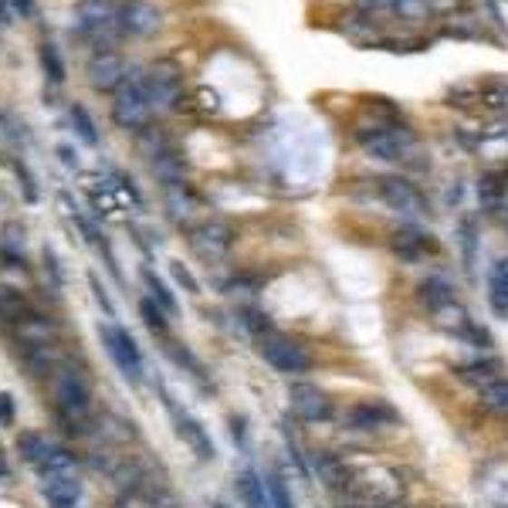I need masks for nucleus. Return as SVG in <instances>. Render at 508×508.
<instances>
[{
  "label": "nucleus",
  "mask_w": 508,
  "mask_h": 508,
  "mask_svg": "<svg viewBox=\"0 0 508 508\" xmlns=\"http://www.w3.org/2000/svg\"><path fill=\"white\" fill-rule=\"evenodd\" d=\"M54 410L72 434L85 431L92 414V386L78 369L62 366L54 373Z\"/></svg>",
  "instance_id": "f257e3e1"
},
{
  "label": "nucleus",
  "mask_w": 508,
  "mask_h": 508,
  "mask_svg": "<svg viewBox=\"0 0 508 508\" xmlns=\"http://www.w3.org/2000/svg\"><path fill=\"white\" fill-rule=\"evenodd\" d=\"M254 343H258V356L265 359L268 366L285 373V376H302V373L312 369V353H308V346L292 339L288 332L265 329L254 336Z\"/></svg>",
  "instance_id": "f03ea898"
},
{
  "label": "nucleus",
  "mask_w": 508,
  "mask_h": 508,
  "mask_svg": "<svg viewBox=\"0 0 508 508\" xmlns=\"http://www.w3.org/2000/svg\"><path fill=\"white\" fill-rule=\"evenodd\" d=\"M356 142L363 146L366 156L383 160V163H400L414 152V132L396 122H373V126L356 129Z\"/></svg>",
  "instance_id": "7ed1b4c3"
},
{
  "label": "nucleus",
  "mask_w": 508,
  "mask_h": 508,
  "mask_svg": "<svg viewBox=\"0 0 508 508\" xmlns=\"http://www.w3.org/2000/svg\"><path fill=\"white\" fill-rule=\"evenodd\" d=\"M72 31L99 51L112 48L115 34H119V7H112L109 0H82L72 14Z\"/></svg>",
  "instance_id": "20e7f679"
},
{
  "label": "nucleus",
  "mask_w": 508,
  "mask_h": 508,
  "mask_svg": "<svg viewBox=\"0 0 508 508\" xmlns=\"http://www.w3.org/2000/svg\"><path fill=\"white\" fill-rule=\"evenodd\" d=\"M99 336H102L105 353L112 356V363L119 366V373H122L132 386H140L142 376H146V359H142L140 343L129 336V329L115 326V322H105V326H99Z\"/></svg>",
  "instance_id": "39448f33"
},
{
  "label": "nucleus",
  "mask_w": 508,
  "mask_h": 508,
  "mask_svg": "<svg viewBox=\"0 0 508 508\" xmlns=\"http://www.w3.org/2000/svg\"><path fill=\"white\" fill-rule=\"evenodd\" d=\"M152 105L150 95H146V85H142V72L140 68H129L126 82L115 89V102H112V119L122 129H142L150 122Z\"/></svg>",
  "instance_id": "423d86ee"
},
{
  "label": "nucleus",
  "mask_w": 508,
  "mask_h": 508,
  "mask_svg": "<svg viewBox=\"0 0 508 508\" xmlns=\"http://www.w3.org/2000/svg\"><path fill=\"white\" fill-rule=\"evenodd\" d=\"M373 187H376V197H380L390 210H396V214H404V217L427 214V200H424V193L417 190V183H410V180H404V177H376Z\"/></svg>",
  "instance_id": "0eeeda50"
},
{
  "label": "nucleus",
  "mask_w": 508,
  "mask_h": 508,
  "mask_svg": "<svg viewBox=\"0 0 508 508\" xmlns=\"http://www.w3.org/2000/svg\"><path fill=\"white\" fill-rule=\"evenodd\" d=\"M288 406L292 414L305 424H322V420L332 417V396L316 386V383H292L288 386Z\"/></svg>",
  "instance_id": "6e6552de"
},
{
  "label": "nucleus",
  "mask_w": 508,
  "mask_h": 508,
  "mask_svg": "<svg viewBox=\"0 0 508 508\" xmlns=\"http://www.w3.org/2000/svg\"><path fill=\"white\" fill-rule=\"evenodd\" d=\"M142 85H146V95H150L152 112H166V109H177L180 95H183V82L173 68L166 64H156L150 72H142Z\"/></svg>",
  "instance_id": "1a4fd4ad"
},
{
  "label": "nucleus",
  "mask_w": 508,
  "mask_h": 508,
  "mask_svg": "<svg viewBox=\"0 0 508 508\" xmlns=\"http://www.w3.org/2000/svg\"><path fill=\"white\" fill-rule=\"evenodd\" d=\"M163 24V14L150 0H122L119 4V31L132 38H150Z\"/></svg>",
  "instance_id": "9d476101"
},
{
  "label": "nucleus",
  "mask_w": 508,
  "mask_h": 508,
  "mask_svg": "<svg viewBox=\"0 0 508 508\" xmlns=\"http://www.w3.org/2000/svg\"><path fill=\"white\" fill-rule=\"evenodd\" d=\"M346 424H349V431L373 434V431H383V427L400 424V410H396L394 404H386V400H363V404L349 406Z\"/></svg>",
  "instance_id": "9b49d317"
},
{
  "label": "nucleus",
  "mask_w": 508,
  "mask_h": 508,
  "mask_svg": "<svg viewBox=\"0 0 508 508\" xmlns=\"http://www.w3.org/2000/svg\"><path fill=\"white\" fill-rule=\"evenodd\" d=\"M163 400H166V410H170V417H173V424H177V434H180V441L183 444L190 447L193 454L200 457V461H214L217 457V447H214V441H210V434L203 431V424L197 417H190L187 410H180L170 396L163 394Z\"/></svg>",
  "instance_id": "f8f14e48"
},
{
  "label": "nucleus",
  "mask_w": 508,
  "mask_h": 508,
  "mask_svg": "<svg viewBox=\"0 0 508 508\" xmlns=\"http://www.w3.org/2000/svg\"><path fill=\"white\" fill-rule=\"evenodd\" d=\"M41 492L48 498V508H78L82 502V482H78L75 464L72 468H54L41 474Z\"/></svg>",
  "instance_id": "ddd939ff"
},
{
  "label": "nucleus",
  "mask_w": 508,
  "mask_h": 508,
  "mask_svg": "<svg viewBox=\"0 0 508 508\" xmlns=\"http://www.w3.org/2000/svg\"><path fill=\"white\" fill-rule=\"evenodd\" d=\"M234 244V230L224 220H203L190 230V248L203 261H220Z\"/></svg>",
  "instance_id": "4468645a"
},
{
  "label": "nucleus",
  "mask_w": 508,
  "mask_h": 508,
  "mask_svg": "<svg viewBox=\"0 0 508 508\" xmlns=\"http://www.w3.org/2000/svg\"><path fill=\"white\" fill-rule=\"evenodd\" d=\"M85 75H89L92 89L112 92V89H119V85L126 82L129 68L112 48H102V51H95V54L89 58V64H85Z\"/></svg>",
  "instance_id": "2eb2a0df"
},
{
  "label": "nucleus",
  "mask_w": 508,
  "mask_h": 508,
  "mask_svg": "<svg viewBox=\"0 0 508 508\" xmlns=\"http://www.w3.org/2000/svg\"><path fill=\"white\" fill-rule=\"evenodd\" d=\"M390 251H394L400 261H410V265H414V261H424V258L434 251V241L427 230L414 228V224H404V228L394 234Z\"/></svg>",
  "instance_id": "dca6fc26"
},
{
  "label": "nucleus",
  "mask_w": 508,
  "mask_h": 508,
  "mask_svg": "<svg viewBox=\"0 0 508 508\" xmlns=\"http://www.w3.org/2000/svg\"><path fill=\"white\" fill-rule=\"evenodd\" d=\"M417 298L420 305H427V312H444L447 305H454V285L444 278V275H427V278L417 281Z\"/></svg>",
  "instance_id": "f3484780"
},
{
  "label": "nucleus",
  "mask_w": 508,
  "mask_h": 508,
  "mask_svg": "<svg viewBox=\"0 0 508 508\" xmlns=\"http://www.w3.org/2000/svg\"><path fill=\"white\" fill-rule=\"evenodd\" d=\"M457 376H461L464 383H471L474 390H484L488 383L505 380V366H502V359H495V356H484V359L464 363V366L457 369Z\"/></svg>",
  "instance_id": "a211bd4d"
},
{
  "label": "nucleus",
  "mask_w": 508,
  "mask_h": 508,
  "mask_svg": "<svg viewBox=\"0 0 508 508\" xmlns=\"http://www.w3.org/2000/svg\"><path fill=\"white\" fill-rule=\"evenodd\" d=\"M234 492L241 498L244 508H275L271 505V495H268V484L258 478V471L244 468L238 474V482H234Z\"/></svg>",
  "instance_id": "6ab92c4d"
},
{
  "label": "nucleus",
  "mask_w": 508,
  "mask_h": 508,
  "mask_svg": "<svg viewBox=\"0 0 508 508\" xmlns=\"http://www.w3.org/2000/svg\"><path fill=\"white\" fill-rule=\"evenodd\" d=\"M17 451H21V457H24L31 468L44 471L51 464V457H54V451H58V447L51 444L48 437H41V434L27 431V434H21V437H17Z\"/></svg>",
  "instance_id": "aec40b11"
},
{
  "label": "nucleus",
  "mask_w": 508,
  "mask_h": 508,
  "mask_svg": "<svg viewBox=\"0 0 508 508\" xmlns=\"http://www.w3.org/2000/svg\"><path fill=\"white\" fill-rule=\"evenodd\" d=\"M0 136L11 142L14 150H31V146H34V132H31L24 119L14 112V109H7V105H0Z\"/></svg>",
  "instance_id": "412c9836"
},
{
  "label": "nucleus",
  "mask_w": 508,
  "mask_h": 508,
  "mask_svg": "<svg viewBox=\"0 0 508 508\" xmlns=\"http://www.w3.org/2000/svg\"><path fill=\"white\" fill-rule=\"evenodd\" d=\"M17 359L24 363V369L31 376H48L54 359H51V343H31V339H21L17 346Z\"/></svg>",
  "instance_id": "4be33fe9"
},
{
  "label": "nucleus",
  "mask_w": 508,
  "mask_h": 508,
  "mask_svg": "<svg viewBox=\"0 0 508 508\" xmlns=\"http://www.w3.org/2000/svg\"><path fill=\"white\" fill-rule=\"evenodd\" d=\"M457 244H461V265H464V275H474V261H478V224L474 217H461L457 224Z\"/></svg>",
  "instance_id": "5701e85b"
},
{
  "label": "nucleus",
  "mask_w": 508,
  "mask_h": 508,
  "mask_svg": "<svg viewBox=\"0 0 508 508\" xmlns=\"http://www.w3.org/2000/svg\"><path fill=\"white\" fill-rule=\"evenodd\" d=\"M488 302L498 316H508V261H495L488 271Z\"/></svg>",
  "instance_id": "b1692460"
},
{
  "label": "nucleus",
  "mask_w": 508,
  "mask_h": 508,
  "mask_svg": "<svg viewBox=\"0 0 508 508\" xmlns=\"http://www.w3.org/2000/svg\"><path fill=\"white\" fill-rule=\"evenodd\" d=\"M58 203H62V210H64V217H68V220H72V224H75L78 230H82V238H85V241L92 244V248H99V251H105L109 254V248H105V241H102V234H99V228H95V224H92L89 217H85V210H82V207H75V203L68 200V197H58ZM109 258H112V254H109Z\"/></svg>",
  "instance_id": "393cba45"
},
{
  "label": "nucleus",
  "mask_w": 508,
  "mask_h": 508,
  "mask_svg": "<svg viewBox=\"0 0 508 508\" xmlns=\"http://www.w3.org/2000/svg\"><path fill=\"white\" fill-rule=\"evenodd\" d=\"M312 468H316L318 482L326 484V488H343L346 484V464L339 461V457L326 454V451H318V454H312Z\"/></svg>",
  "instance_id": "a878e982"
},
{
  "label": "nucleus",
  "mask_w": 508,
  "mask_h": 508,
  "mask_svg": "<svg viewBox=\"0 0 508 508\" xmlns=\"http://www.w3.org/2000/svg\"><path fill=\"white\" fill-rule=\"evenodd\" d=\"M38 58H41V72H44V78H48L51 85H54V89H58V85H64V58H62V48H58L54 41H41Z\"/></svg>",
  "instance_id": "bb28decb"
},
{
  "label": "nucleus",
  "mask_w": 508,
  "mask_h": 508,
  "mask_svg": "<svg viewBox=\"0 0 508 508\" xmlns=\"http://www.w3.org/2000/svg\"><path fill=\"white\" fill-rule=\"evenodd\" d=\"M68 119H72V129H75L78 140L95 150V146H99V126H95V119L89 115V109H85V105H78V102H72Z\"/></svg>",
  "instance_id": "cd10ccee"
},
{
  "label": "nucleus",
  "mask_w": 508,
  "mask_h": 508,
  "mask_svg": "<svg viewBox=\"0 0 508 508\" xmlns=\"http://www.w3.org/2000/svg\"><path fill=\"white\" fill-rule=\"evenodd\" d=\"M31 316L24 295L11 292V288H0V322L4 326H21L24 318Z\"/></svg>",
  "instance_id": "c85d7f7f"
},
{
  "label": "nucleus",
  "mask_w": 508,
  "mask_h": 508,
  "mask_svg": "<svg viewBox=\"0 0 508 508\" xmlns=\"http://www.w3.org/2000/svg\"><path fill=\"white\" fill-rule=\"evenodd\" d=\"M502 197H505V177L502 173H484L478 180V200H482V207L484 210H498Z\"/></svg>",
  "instance_id": "c756f323"
},
{
  "label": "nucleus",
  "mask_w": 508,
  "mask_h": 508,
  "mask_svg": "<svg viewBox=\"0 0 508 508\" xmlns=\"http://www.w3.org/2000/svg\"><path fill=\"white\" fill-rule=\"evenodd\" d=\"M142 285H146V292H150V298H152L156 305H160V308H163L166 316H173V312H177V298L170 295V288H166L163 281L152 275V268H142Z\"/></svg>",
  "instance_id": "7c9ffc66"
},
{
  "label": "nucleus",
  "mask_w": 508,
  "mask_h": 508,
  "mask_svg": "<svg viewBox=\"0 0 508 508\" xmlns=\"http://www.w3.org/2000/svg\"><path fill=\"white\" fill-rule=\"evenodd\" d=\"M478 396H482V404L488 406V410H495V414H508V376L505 380L488 383L484 390H478Z\"/></svg>",
  "instance_id": "2f4dec72"
},
{
  "label": "nucleus",
  "mask_w": 508,
  "mask_h": 508,
  "mask_svg": "<svg viewBox=\"0 0 508 508\" xmlns=\"http://www.w3.org/2000/svg\"><path fill=\"white\" fill-rule=\"evenodd\" d=\"M34 14V0H0V24H17Z\"/></svg>",
  "instance_id": "473e14b6"
},
{
  "label": "nucleus",
  "mask_w": 508,
  "mask_h": 508,
  "mask_svg": "<svg viewBox=\"0 0 508 508\" xmlns=\"http://www.w3.org/2000/svg\"><path fill=\"white\" fill-rule=\"evenodd\" d=\"M140 316H142V322H146V326L156 332V336H163V339H166L170 322H166V312L160 308V305L152 302V298H142V302H140Z\"/></svg>",
  "instance_id": "72a5a7b5"
},
{
  "label": "nucleus",
  "mask_w": 508,
  "mask_h": 508,
  "mask_svg": "<svg viewBox=\"0 0 508 508\" xmlns=\"http://www.w3.org/2000/svg\"><path fill=\"white\" fill-rule=\"evenodd\" d=\"M14 173L21 177V187H24V197H27V200H31V203L38 200V187H34V177L27 173V166L21 163V160H14Z\"/></svg>",
  "instance_id": "f704fd0d"
},
{
  "label": "nucleus",
  "mask_w": 508,
  "mask_h": 508,
  "mask_svg": "<svg viewBox=\"0 0 508 508\" xmlns=\"http://www.w3.org/2000/svg\"><path fill=\"white\" fill-rule=\"evenodd\" d=\"M170 271H173V278H177L180 285H187V292H190V295H200V285H197V278H193L190 271L180 265V261H173V265H170Z\"/></svg>",
  "instance_id": "c9c22d12"
},
{
  "label": "nucleus",
  "mask_w": 508,
  "mask_h": 508,
  "mask_svg": "<svg viewBox=\"0 0 508 508\" xmlns=\"http://www.w3.org/2000/svg\"><path fill=\"white\" fill-rule=\"evenodd\" d=\"M14 424V400L11 394H0V427H11Z\"/></svg>",
  "instance_id": "e433bc0d"
},
{
  "label": "nucleus",
  "mask_w": 508,
  "mask_h": 508,
  "mask_svg": "<svg viewBox=\"0 0 508 508\" xmlns=\"http://www.w3.org/2000/svg\"><path fill=\"white\" fill-rule=\"evenodd\" d=\"M58 156H62V163L68 166V170H78V152L72 150V146H58Z\"/></svg>",
  "instance_id": "4c0bfd02"
},
{
  "label": "nucleus",
  "mask_w": 508,
  "mask_h": 508,
  "mask_svg": "<svg viewBox=\"0 0 508 508\" xmlns=\"http://www.w3.org/2000/svg\"><path fill=\"white\" fill-rule=\"evenodd\" d=\"M353 508H390V505H383V502H366V505H353Z\"/></svg>",
  "instance_id": "58836bf2"
}]
</instances>
